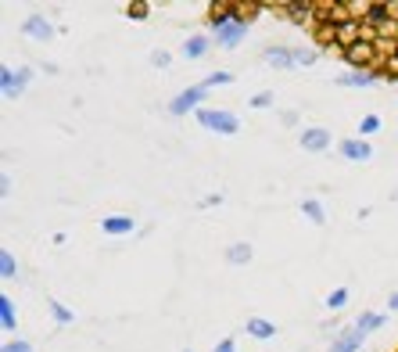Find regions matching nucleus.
Masks as SVG:
<instances>
[{
	"mask_svg": "<svg viewBox=\"0 0 398 352\" xmlns=\"http://www.w3.org/2000/svg\"><path fill=\"white\" fill-rule=\"evenodd\" d=\"M194 119L201 130L209 133H222V137H233L237 130H241V119L233 116V111H222V108H198Z\"/></svg>",
	"mask_w": 398,
	"mask_h": 352,
	"instance_id": "nucleus-1",
	"label": "nucleus"
},
{
	"mask_svg": "<svg viewBox=\"0 0 398 352\" xmlns=\"http://www.w3.org/2000/svg\"><path fill=\"white\" fill-rule=\"evenodd\" d=\"M0 277H4V280H14V277H19V266H14V255L4 248V252H0Z\"/></svg>",
	"mask_w": 398,
	"mask_h": 352,
	"instance_id": "nucleus-20",
	"label": "nucleus"
},
{
	"mask_svg": "<svg viewBox=\"0 0 398 352\" xmlns=\"http://www.w3.org/2000/svg\"><path fill=\"white\" fill-rule=\"evenodd\" d=\"M215 352H237V345H233V338H222V342L215 345Z\"/></svg>",
	"mask_w": 398,
	"mask_h": 352,
	"instance_id": "nucleus-28",
	"label": "nucleus"
},
{
	"mask_svg": "<svg viewBox=\"0 0 398 352\" xmlns=\"http://www.w3.org/2000/svg\"><path fill=\"white\" fill-rule=\"evenodd\" d=\"M248 334H251V338H259V342H269L277 334V327L269 324V320H262V316H251L248 320Z\"/></svg>",
	"mask_w": 398,
	"mask_h": 352,
	"instance_id": "nucleus-12",
	"label": "nucleus"
},
{
	"mask_svg": "<svg viewBox=\"0 0 398 352\" xmlns=\"http://www.w3.org/2000/svg\"><path fill=\"white\" fill-rule=\"evenodd\" d=\"M344 302H348V287H338V292L327 295V309L338 313V309H344Z\"/></svg>",
	"mask_w": 398,
	"mask_h": 352,
	"instance_id": "nucleus-21",
	"label": "nucleus"
},
{
	"mask_svg": "<svg viewBox=\"0 0 398 352\" xmlns=\"http://www.w3.org/2000/svg\"><path fill=\"white\" fill-rule=\"evenodd\" d=\"M204 94H209V90H204L201 83H194V87H187L183 94H176V98H172V104H169V111H172V116H187V111H190V108H194V111H198V104L204 101Z\"/></svg>",
	"mask_w": 398,
	"mask_h": 352,
	"instance_id": "nucleus-5",
	"label": "nucleus"
},
{
	"mask_svg": "<svg viewBox=\"0 0 398 352\" xmlns=\"http://www.w3.org/2000/svg\"><path fill=\"white\" fill-rule=\"evenodd\" d=\"M233 79H237L233 72H212V76L201 79V87H204V90H215V87H230Z\"/></svg>",
	"mask_w": 398,
	"mask_h": 352,
	"instance_id": "nucleus-19",
	"label": "nucleus"
},
{
	"mask_svg": "<svg viewBox=\"0 0 398 352\" xmlns=\"http://www.w3.org/2000/svg\"><path fill=\"white\" fill-rule=\"evenodd\" d=\"M183 352H194V349H183Z\"/></svg>",
	"mask_w": 398,
	"mask_h": 352,
	"instance_id": "nucleus-30",
	"label": "nucleus"
},
{
	"mask_svg": "<svg viewBox=\"0 0 398 352\" xmlns=\"http://www.w3.org/2000/svg\"><path fill=\"white\" fill-rule=\"evenodd\" d=\"M19 33H22V36H29V40H36V43H51L58 29H54L51 22H47L43 14H29V19L19 25Z\"/></svg>",
	"mask_w": 398,
	"mask_h": 352,
	"instance_id": "nucleus-4",
	"label": "nucleus"
},
{
	"mask_svg": "<svg viewBox=\"0 0 398 352\" xmlns=\"http://www.w3.org/2000/svg\"><path fill=\"white\" fill-rule=\"evenodd\" d=\"M388 306H391V309H398V292H395V295L388 298Z\"/></svg>",
	"mask_w": 398,
	"mask_h": 352,
	"instance_id": "nucleus-29",
	"label": "nucleus"
},
{
	"mask_svg": "<svg viewBox=\"0 0 398 352\" xmlns=\"http://www.w3.org/2000/svg\"><path fill=\"white\" fill-rule=\"evenodd\" d=\"M384 313H362L359 320H355V331H362V334H373V331H380L384 327Z\"/></svg>",
	"mask_w": 398,
	"mask_h": 352,
	"instance_id": "nucleus-16",
	"label": "nucleus"
},
{
	"mask_svg": "<svg viewBox=\"0 0 398 352\" xmlns=\"http://www.w3.org/2000/svg\"><path fill=\"white\" fill-rule=\"evenodd\" d=\"M0 327L4 331H19V316H14V302L8 295H0Z\"/></svg>",
	"mask_w": 398,
	"mask_h": 352,
	"instance_id": "nucleus-14",
	"label": "nucleus"
},
{
	"mask_svg": "<svg viewBox=\"0 0 398 352\" xmlns=\"http://www.w3.org/2000/svg\"><path fill=\"white\" fill-rule=\"evenodd\" d=\"M29 76H33V72H29V69H19V72H14V69H0V90H4V98L8 101H14V98H19V94H25V87H29Z\"/></svg>",
	"mask_w": 398,
	"mask_h": 352,
	"instance_id": "nucleus-3",
	"label": "nucleus"
},
{
	"mask_svg": "<svg viewBox=\"0 0 398 352\" xmlns=\"http://www.w3.org/2000/svg\"><path fill=\"white\" fill-rule=\"evenodd\" d=\"M226 263H230V266H248V263H251V245H244V241L230 245V248H226Z\"/></svg>",
	"mask_w": 398,
	"mask_h": 352,
	"instance_id": "nucleus-15",
	"label": "nucleus"
},
{
	"mask_svg": "<svg viewBox=\"0 0 398 352\" xmlns=\"http://www.w3.org/2000/svg\"><path fill=\"white\" fill-rule=\"evenodd\" d=\"M262 58L269 61V65H277V69H291L294 65V47H266Z\"/></svg>",
	"mask_w": 398,
	"mask_h": 352,
	"instance_id": "nucleus-9",
	"label": "nucleus"
},
{
	"mask_svg": "<svg viewBox=\"0 0 398 352\" xmlns=\"http://www.w3.org/2000/svg\"><path fill=\"white\" fill-rule=\"evenodd\" d=\"M316 58L320 51H312V47H294V65H316Z\"/></svg>",
	"mask_w": 398,
	"mask_h": 352,
	"instance_id": "nucleus-22",
	"label": "nucleus"
},
{
	"mask_svg": "<svg viewBox=\"0 0 398 352\" xmlns=\"http://www.w3.org/2000/svg\"><path fill=\"white\" fill-rule=\"evenodd\" d=\"M209 54V36H190L187 43H183V58L187 61H198V58H204Z\"/></svg>",
	"mask_w": 398,
	"mask_h": 352,
	"instance_id": "nucleus-13",
	"label": "nucleus"
},
{
	"mask_svg": "<svg viewBox=\"0 0 398 352\" xmlns=\"http://www.w3.org/2000/svg\"><path fill=\"white\" fill-rule=\"evenodd\" d=\"M148 11H151V4H126V14H130L133 22H144Z\"/></svg>",
	"mask_w": 398,
	"mask_h": 352,
	"instance_id": "nucleus-23",
	"label": "nucleus"
},
{
	"mask_svg": "<svg viewBox=\"0 0 398 352\" xmlns=\"http://www.w3.org/2000/svg\"><path fill=\"white\" fill-rule=\"evenodd\" d=\"M338 151H341V158H348V162H370L373 158V148L366 144L362 137H348V140H341L338 144Z\"/></svg>",
	"mask_w": 398,
	"mask_h": 352,
	"instance_id": "nucleus-6",
	"label": "nucleus"
},
{
	"mask_svg": "<svg viewBox=\"0 0 398 352\" xmlns=\"http://www.w3.org/2000/svg\"><path fill=\"white\" fill-rule=\"evenodd\" d=\"M248 25L251 22H244V19H233L230 25H222V29H215V43L222 47V51H237V47H241V40L248 36Z\"/></svg>",
	"mask_w": 398,
	"mask_h": 352,
	"instance_id": "nucleus-2",
	"label": "nucleus"
},
{
	"mask_svg": "<svg viewBox=\"0 0 398 352\" xmlns=\"http://www.w3.org/2000/svg\"><path fill=\"white\" fill-rule=\"evenodd\" d=\"M133 227H137V223H133L130 216H108V219H101V230H104V234H111V237L133 234Z\"/></svg>",
	"mask_w": 398,
	"mask_h": 352,
	"instance_id": "nucleus-10",
	"label": "nucleus"
},
{
	"mask_svg": "<svg viewBox=\"0 0 398 352\" xmlns=\"http://www.w3.org/2000/svg\"><path fill=\"white\" fill-rule=\"evenodd\" d=\"M169 61H172V58H169L165 51H154V54H151V65H158V69H165Z\"/></svg>",
	"mask_w": 398,
	"mask_h": 352,
	"instance_id": "nucleus-27",
	"label": "nucleus"
},
{
	"mask_svg": "<svg viewBox=\"0 0 398 352\" xmlns=\"http://www.w3.org/2000/svg\"><path fill=\"white\" fill-rule=\"evenodd\" d=\"M298 144H301L305 151H327V148H330V133L320 130V126H312V130H301V133H298Z\"/></svg>",
	"mask_w": 398,
	"mask_h": 352,
	"instance_id": "nucleus-8",
	"label": "nucleus"
},
{
	"mask_svg": "<svg viewBox=\"0 0 398 352\" xmlns=\"http://www.w3.org/2000/svg\"><path fill=\"white\" fill-rule=\"evenodd\" d=\"M47 309H51V316L58 320V324H61V327H65V324H72V320H75V313H72L69 306H61V302H58V298H47Z\"/></svg>",
	"mask_w": 398,
	"mask_h": 352,
	"instance_id": "nucleus-18",
	"label": "nucleus"
},
{
	"mask_svg": "<svg viewBox=\"0 0 398 352\" xmlns=\"http://www.w3.org/2000/svg\"><path fill=\"white\" fill-rule=\"evenodd\" d=\"M0 352H33V345H29V342H4Z\"/></svg>",
	"mask_w": 398,
	"mask_h": 352,
	"instance_id": "nucleus-26",
	"label": "nucleus"
},
{
	"mask_svg": "<svg viewBox=\"0 0 398 352\" xmlns=\"http://www.w3.org/2000/svg\"><path fill=\"white\" fill-rule=\"evenodd\" d=\"M362 338H366V334L355 331V324H352V327L338 331V338L330 342V352H359L362 349Z\"/></svg>",
	"mask_w": 398,
	"mask_h": 352,
	"instance_id": "nucleus-7",
	"label": "nucleus"
},
{
	"mask_svg": "<svg viewBox=\"0 0 398 352\" xmlns=\"http://www.w3.org/2000/svg\"><path fill=\"white\" fill-rule=\"evenodd\" d=\"M377 130H380V116H362L359 133H377Z\"/></svg>",
	"mask_w": 398,
	"mask_h": 352,
	"instance_id": "nucleus-25",
	"label": "nucleus"
},
{
	"mask_svg": "<svg viewBox=\"0 0 398 352\" xmlns=\"http://www.w3.org/2000/svg\"><path fill=\"white\" fill-rule=\"evenodd\" d=\"M301 212H305L309 223H316V227H323V223H327V212H323V205L316 201V198H305V201H301Z\"/></svg>",
	"mask_w": 398,
	"mask_h": 352,
	"instance_id": "nucleus-17",
	"label": "nucleus"
},
{
	"mask_svg": "<svg viewBox=\"0 0 398 352\" xmlns=\"http://www.w3.org/2000/svg\"><path fill=\"white\" fill-rule=\"evenodd\" d=\"M333 83H338V87H348V90H359V87H373L377 76H370V72H348V76H338Z\"/></svg>",
	"mask_w": 398,
	"mask_h": 352,
	"instance_id": "nucleus-11",
	"label": "nucleus"
},
{
	"mask_svg": "<svg viewBox=\"0 0 398 352\" xmlns=\"http://www.w3.org/2000/svg\"><path fill=\"white\" fill-rule=\"evenodd\" d=\"M248 104H251V108H269V104H273V90H259Z\"/></svg>",
	"mask_w": 398,
	"mask_h": 352,
	"instance_id": "nucleus-24",
	"label": "nucleus"
}]
</instances>
